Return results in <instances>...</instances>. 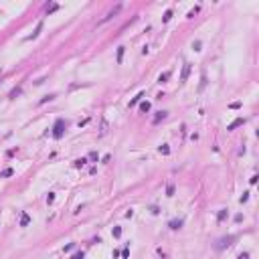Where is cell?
<instances>
[{
    "label": "cell",
    "mask_w": 259,
    "mask_h": 259,
    "mask_svg": "<svg viewBox=\"0 0 259 259\" xmlns=\"http://www.w3.org/2000/svg\"><path fill=\"white\" fill-rule=\"evenodd\" d=\"M65 130H67V122H65V120H57L55 126H53V132H51V134H53L55 140H61L63 134H65Z\"/></svg>",
    "instance_id": "obj_1"
},
{
    "label": "cell",
    "mask_w": 259,
    "mask_h": 259,
    "mask_svg": "<svg viewBox=\"0 0 259 259\" xmlns=\"http://www.w3.org/2000/svg\"><path fill=\"white\" fill-rule=\"evenodd\" d=\"M231 241H235V237H233V235L219 239V241H217V249H225V247H229V245H231Z\"/></svg>",
    "instance_id": "obj_2"
},
{
    "label": "cell",
    "mask_w": 259,
    "mask_h": 259,
    "mask_svg": "<svg viewBox=\"0 0 259 259\" xmlns=\"http://www.w3.org/2000/svg\"><path fill=\"white\" fill-rule=\"evenodd\" d=\"M188 75H190V65L184 63L182 65V73H180V83H186L188 81Z\"/></svg>",
    "instance_id": "obj_3"
},
{
    "label": "cell",
    "mask_w": 259,
    "mask_h": 259,
    "mask_svg": "<svg viewBox=\"0 0 259 259\" xmlns=\"http://www.w3.org/2000/svg\"><path fill=\"white\" fill-rule=\"evenodd\" d=\"M245 122H247V120H245V117H237V120H233V122H231V124L227 126V130H229V132H233V130H237L239 126H243Z\"/></svg>",
    "instance_id": "obj_4"
},
{
    "label": "cell",
    "mask_w": 259,
    "mask_h": 259,
    "mask_svg": "<svg viewBox=\"0 0 259 259\" xmlns=\"http://www.w3.org/2000/svg\"><path fill=\"white\" fill-rule=\"evenodd\" d=\"M120 10H122V6H120V4H117V6H115V8H113V10H109V12H107V14H105V16H103V18H101V22H107V20H109V18H113V16H115V14H117V12H120ZM101 22H99V25H101Z\"/></svg>",
    "instance_id": "obj_5"
},
{
    "label": "cell",
    "mask_w": 259,
    "mask_h": 259,
    "mask_svg": "<svg viewBox=\"0 0 259 259\" xmlns=\"http://www.w3.org/2000/svg\"><path fill=\"white\" fill-rule=\"evenodd\" d=\"M168 227H170L172 231H178V229L182 227V219H172V221L168 223Z\"/></svg>",
    "instance_id": "obj_6"
},
{
    "label": "cell",
    "mask_w": 259,
    "mask_h": 259,
    "mask_svg": "<svg viewBox=\"0 0 259 259\" xmlns=\"http://www.w3.org/2000/svg\"><path fill=\"white\" fill-rule=\"evenodd\" d=\"M41 31H43V22H39V25H37V29H35V33H33V35H29V37H27V41H33V39H37V37L41 35Z\"/></svg>",
    "instance_id": "obj_7"
},
{
    "label": "cell",
    "mask_w": 259,
    "mask_h": 259,
    "mask_svg": "<svg viewBox=\"0 0 259 259\" xmlns=\"http://www.w3.org/2000/svg\"><path fill=\"white\" fill-rule=\"evenodd\" d=\"M29 223H31L29 213H20V227H29Z\"/></svg>",
    "instance_id": "obj_8"
},
{
    "label": "cell",
    "mask_w": 259,
    "mask_h": 259,
    "mask_svg": "<svg viewBox=\"0 0 259 259\" xmlns=\"http://www.w3.org/2000/svg\"><path fill=\"white\" fill-rule=\"evenodd\" d=\"M166 117H168V111H158V115L154 117L152 122H154V124H160L162 120H166Z\"/></svg>",
    "instance_id": "obj_9"
},
{
    "label": "cell",
    "mask_w": 259,
    "mask_h": 259,
    "mask_svg": "<svg viewBox=\"0 0 259 259\" xmlns=\"http://www.w3.org/2000/svg\"><path fill=\"white\" fill-rule=\"evenodd\" d=\"M20 93H22V87H14V89L8 93V97H10V99H16V97L20 95Z\"/></svg>",
    "instance_id": "obj_10"
},
{
    "label": "cell",
    "mask_w": 259,
    "mask_h": 259,
    "mask_svg": "<svg viewBox=\"0 0 259 259\" xmlns=\"http://www.w3.org/2000/svg\"><path fill=\"white\" fill-rule=\"evenodd\" d=\"M124 51H126V47H117V55H115V61L117 63L124 61Z\"/></svg>",
    "instance_id": "obj_11"
},
{
    "label": "cell",
    "mask_w": 259,
    "mask_h": 259,
    "mask_svg": "<svg viewBox=\"0 0 259 259\" xmlns=\"http://www.w3.org/2000/svg\"><path fill=\"white\" fill-rule=\"evenodd\" d=\"M170 79V71H164V73H160V77H158V83H166Z\"/></svg>",
    "instance_id": "obj_12"
},
{
    "label": "cell",
    "mask_w": 259,
    "mask_h": 259,
    "mask_svg": "<svg viewBox=\"0 0 259 259\" xmlns=\"http://www.w3.org/2000/svg\"><path fill=\"white\" fill-rule=\"evenodd\" d=\"M14 174V168H4L2 172H0V178H8V176H12Z\"/></svg>",
    "instance_id": "obj_13"
},
{
    "label": "cell",
    "mask_w": 259,
    "mask_h": 259,
    "mask_svg": "<svg viewBox=\"0 0 259 259\" xmlns=\"http://www.w3.org/2000/svg\"><path fill=\"white\" fill-rule=\"evenodd\" d=\"M158 152H160L162 156H168V154H170V148H168V144H162V146L158 148Z\"/></svg>",
    "instance_id": "obj_14"
},
{
    "label": "cell",
    "mask_w": 259,
    "mask_h": 259,
    "mask_svg": "<svg viewBox=\"0 0 259 259\" xmlns=\"http://www.w3.org/2000/svg\"><path fill=\"white\" fill-rule=\"evenodd\" d=\"M225 219H227V208H221L219 213H217V221L221 223V221H225Z\"/></svg>",
    "instance_id": "obj_15"
},
{
    "label": "cell",
    "mask_w": 259,
    "mask_h": 259,
    "mask_svg": "<svg viewBox=\"0 0 259 259\" xmlns=\"http://www.w3.org/2000/svg\"><path fill=\"white\" fill-rule=\"evenodd\" d=\"M111 235H113V239H120L122 237V227H113L111 229Z\"/></svg>",
    "instance_id": "obj_16"
},
{
    "label": "cell",
    "mask_w": 259,
    "mask_h": 259,
    "mask_svg": "<svg viewBox=\"0 0 259 259\" xmlns=\"http://www.w3.org/2000/svg\"><path fill=\"white\" fill-rule=\"evenodd\" d=\"M142 97H144V91H140L138 95H136V97L130 101V107H132V105H136V103H140V99H142Z\"/></svg>",
    "instance_id": "obj_17"
},
{
    "label": "cell",
    "mask_w": 259,
    "mask_h": 259,
    "mask_svg": "<svg viewBox=\"0 0 259 259\" xmlns=\"http://www.w3.org/2000/svg\"><path fill=\"white\" fill-rule=\"evenodd\" d=\"M107 130H109V126H107V122L103 120V122H101V130H99V136H105V134H107Z\"/></svg>",
    "instance_id": "obj_18"
},
{
    "label": "cell",
    "mask_w": 259,
    "mask_h": 259,
    "mask_svg": "<svg viewBox=\"0 0 259 259\" xmlns=\"http://www.w3.org/2000/svg\"><path fill=\"white\" fill-rule=\"evenodd\" d=\"M174 192H176L174 184H168V186H166V196H174Z\"/></svg>",
    "instance_id": "obj_19"
},
{
    "label": "cell",
    "mask_w": 259,
    "mask_h": 259,
    "mask_svg": "<svg viewBox=\"0 0 259 259\" xmlns=\"http://www.w3.org/2000/svg\"><path fill=\"white\" fill-rule=\"evenodd\" d=\"M140 111H144V113L150 111V101H142V103H140Z\"/></svg>",
    "instance_id": "obj_20"
},
{
    "label": "cell",
    "mask_w": 259,
    "mask_h": 259,
    "mask_svg": "<svg viewBox=\"0 0 259 259\" xmlns=\"http://www.w3.org/2000/svg\"><path fill=\"white\" fill-rule=\"evenodd\" d=\"M53 99H55V93H51V95H45V97H43V99H41L39 103L43 105V103H47V101H53Z\"/></svg>",
    "instance_id": "obj_21"
},
{
    "label": "cell",
    "mask_w": 259,
    "mask_h": 259,
    "mask_svg": "<svg viewBox=\"0 0 259 259\" xmlns=\"http://www.w3.org/2000/svg\"><path fill=\"white\" fill-rule=\"evenodd\" d=\"M85 162H87V158H79V160H75V168H83V166H85Z\"/></svg>",
    "instance_id": "obj_22"
},
{
    "label": "cell",
    "mask_w": 259,
    "mask_h": 259,
    "mask_svg": "<svg viewBox=\"0 0 259 259\" xmlns=\"http://www.w3.org/2000/svg\"><path fill=\"white\" fill-rule=\"evenodd\" d=\"M170 18H172V10H166V12H164V16H162V22H168Z\"/></svg>",
    "instance_id": "obj_23"
},
{
    "label": "cell",
    "mask_w": 259,
    "mask_h": 259,
    "mask_svg": "<svg viewBox=\"0 0 259 259\" xmlns=\"http://www.w3.org/2000/svg\"><path fill=\"white\" fill-rule=\"evenodd\" d=\"M87 158H89V160H93V162H97V158H99V156H97V152H89V156H87Z\"/></svg>",
    "instance_id": "obj_24"
},
{
    "label": "cell",
    "mask_w": 259,
    "mask_h": 259,
    "mask_svg": "<svg viewBox=\"0 0 259 259\" xmlns=\"http://www.w3.org/2000/svg\"><path fill=\"white\" fill-rule=\"evenodd\" d=\"M57 8H59V4H53V6H47V12H49V14H53V12H55Z\"/></svg>",
    "instance_id": "obj_25"
},
{
    "label": "cell",
    "mask_w": 259,
    "mask_h": 259,
    "mask_svg": "<svg viewBox=\"0 0 259 259\" xmlns=\"http://www.w3.org/2000/svg\"><path fill=\"white\" fill-rule=\"evenodd\" d=\"M83 257H85V253H83V251H77V253H75L71 259H83Z\"/></svg>",
    "instance_id": "obj_26"
},
{
    "label": "cell",
    "mask_w": 259,
    "mask_h": 259,
    "mask_svg": "<svg viewBox=\"0 0 259 259\" xmlns=\"http://www.w3.org/2000/svg\"><path fill=\"white\" fill-rule=\"evenodd\" d=\"M229 107H231V109H239V107H241V101H233Z\"/></svg>",
    "instance_id": "obj_27"
},
{
    "label": "cell",
    "mask_w": 259,
    "mask_h": 259,
    "mask_svg": "<svg viewBox=\"0 0 259 259\" xmlns=\"http://www.w3.org/2000/svg\"><path fill=\"white\" fill-rule=\"evenodd\" d=\"M239 200H241V202H247V200H249V192H243V194H241V198H239Z\"/></svg>",
    "instance_id": "obj_28"
},
{
    "label": "cell",
    "mask_w": 259,
    "mask_h": 259,
    "mask_svg": "<svg viewBox=\"0 0 259 259\" xmlns=\"http://www.w3.org/2000/svg\"><path fill=\"white\" fill-rule=\"evenodd\" d=\"M192 49H194V51H200V41H194V43H192Z\"/></svg>",
    "instance_id": "obj_29"
},
{
    "label": "cell",
    "mask_w": 259,
    "mask_h": 259,
    "mask_svg": "<svg viewBox=\"0 0 259 259\" xmlns=\"http://www.w3.org/2000/svg\"><path fill=\"white\" fill-rule=\"evenodd\" d=\"M196 12H198V6H196V8H192V10H190V12H188V14H186V16H188V18H192V16H194V14H196Z\"/></svg>",
    "instance_id": "obj_30"
},
{
    "label": "cell",
    "mask_w": 259,
    "mask_h": 259,
    "mask_svg": "<svg viewBox=\"0 0 259 259\" xmlns=\"http://www.w3.org/2000/svg\"><path fill=\"white\" fill-rule=\"evenodd\" d=\"M53 200H55V192H49V196H47V202H49V204H51Z\"/></svg>",
    "instance_id": "obj_31"
},
{
    "label": "cell",
    "mask_w": 259,
    "mask_h": 259,
    "mask_svg": "<svg viewBox=\"0 0 259 259\" xmlns=\"http://www.w3.org/2000/svg\"><path fill=\"white\" fill-rule=\"evenodd\" d=\"M257 178H259V176H257V174H253V176L249 178V182H251V184H255V182H257Z\"/></svg>",
    "instance_id": "obj_32"
},
{
    "label": "cell",
    "mask_w": 259,
    "mask_h": 259,
    "mask_svg": "<svg viewBox=\"0 0 259 259\" xmlns=\"http://www.w3.org/2000/svg\"><path fill=\"white\" fill-rule=\"evenodd\" d=\"M132 217H134V210L130 208V210H128V213H126V219H132Z\"/></svg>",
    "instance_id": "obj_33"
},
{
    "label": "cell",
    "mask_w": 259,
    "mask_h": 259,
    "mask_svg": "<svg viewBox=\"0 0 259 259\" xmlns=\"http://www.w3.org/2000/svg\"><path fill=\"white\" fill-rule=\"evenodd\" d=\"M235 221H237V223H241V221H243V215H241V213H239V215H235Z\"/></svg>",
    "instance_id": "obj_34"
},
{
    "label": "cell",
    "mask_w": 259,
    "mask_h": 259,
    "mask_svg": "<svg viewBox=\"0 0 259 259\" xmlns=\"http://www.w3.org/2000/svg\"><path fill=\"white\" fill-rule=\"evenodd\" d=\"M204 85H206V77H204V75H202V79H200V89H202V87H204Z\"/></svg>",
    "instance_id": "obj_35"
},
{
    "label": "cell",
    "mask_w": 259,
    "mask_h": 259,
    "mask_svg": "<svg viewBox=\"0 0 259 259\" xmlns=\"http://www.w3.org/2000/svg\"><path fill=\"white\" fill-rule=\"evenodd\" d=\"M109 160H111V156H109V154H105V156H103V164H107Z\"/></svg>",
    "instance_id": "obj_36"
},
{
    "label": "cell",
    "mask_w": 259,
    "mask_h": 259,
    "mask_svg": "<svg viewBox=\"0 0 259 259\" xmlns=\"http://www.w3.org/2000/svg\"><path fill=\"white\" fill-rule=\"evenodd\" d=\"M128 255H130V251H128V249H124V251H122V257H124V259H128Z\"/></svg>",
    "instance_id": "obj_37"
},
{
    "label": "cell",
    "mask_w": 259,
    "mask_h": 259,
    "mask_svg": "<svg viewBox=\"0 0 259 259\" xmlns=\"http://www.w3.org/2000/svg\"><path fill=\"white\" fill-rule=\"evenodd\" d=\"M237 259H249V253H241V255H239Z\"/></svg>",
    "instance_id": "obj_38"
},
{
    "label": "cell",
    "mask_w": 259,
    "mask_h": 259,
    "mask_svg": "<svg viewBox=\"0 0 259 259\" xmlns=\"http://www.w3.org/2000/svg\"><path fill=\"white\" fill-rule=\"evenodd\" d=\"M0 73H2V71H0Z\"/></svg>",
    "instance_id": "obj_39"
}]
</instances>
